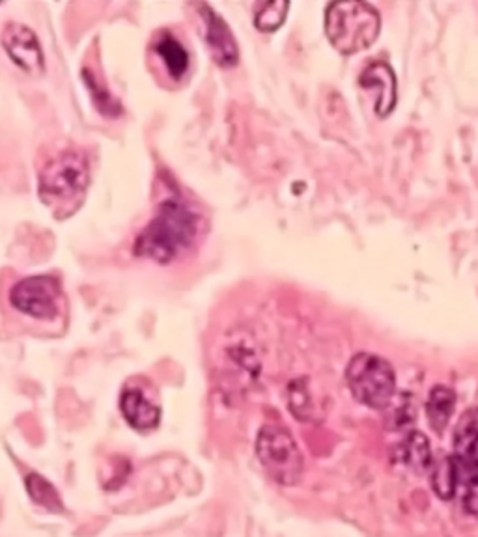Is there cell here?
<instances>
[{
    "label": "cell",
    "instance_id": "6da1fadb",
    "mask_svg": "<svg viewBox=\"0 0 478 537\" xmlns=\"http://www.w3.org/2000/svg\"><path fill=\"white\" fill-rule=\"evenodd\" d=\"M200 224L202 219L195 207L182 198H167L157 207L154 219L137 235L133 252L152 262H176L195 247Z\"/></svg>",
    "mask_w": 478,
    "mask_h": 537
},
{
    "label": "cell",
    "instance_id": "7a4b0ae2",
    "mask_svg": "<svg viewBox=\"0 0 478 537\" xmlns=\"http://www.w3.org/2000/svg\"><path fill=\"white\" fill-rule=\"evenodd\" d=\"M380 12L361 0H340L327 6L325 32L329 42L344 55L365 51L380 34Z\"/></svg>",
    "mask_w": 478,
    "mask_h": 537
},
{
    "label": "cell",
    "instance_id": "3957f363",
    "mask_svg": "<svg viewBox=\"0 0 478 537\" xmlns=\"http://www.w3.org/2000/svg\"><path fill=\"white\" fill-rule=\"evenodd\" d=\"M256 457L273 482L292 487L303 470L305 459L294 435L281 424H266L256 437Z\"/></svg>",
    "mask_w": 478,
    "mask_h": 537
},
{
    "label": "cell",
    "instance_id": "277c9868",
    "mask_svg": "<svg viewBox=\"0 0 478 537\" xmlns=\"http://www.w3.org/2000/svg\"><path fill=\"white\" fill-rule=\"evenodd\" d=\"M353 398L370 409H389L396 394V375L389 360L374 353L353 355L346 368Z\"/></svg>",
    "mask_w": 478,
    "mask_h": 537
},
{
    "label": "cell",
    "instance_id": "5b68a950",
    "mask_svg": "<svg viewBox=\"0 0 478 537\" xmlns=\"http://www.w3.org/2000/svg\"><path fill=\"white\" fill-rule=\"evenodd\" d=\"M90 181L88 159L79 150H62L43 165L40 194L49 206L70 202L85 193Z\"/></svg>",
    "mask_w": 478,
    "mask_h": 537
},
{
    "label": "cell",
    "instance_id": "8992f818",
    "mask_svg": "<svg viewBox=\"0 0 478 537\" xmlns=\"http://www.w3.org/2000/svg\"><path fill=\"white\" fill-rule=\"evenodd\" d=\"M60 301L62 288L53 276H29L10 290V303L17 312L42 321L57 317Z\"/></svg>",
    "mask_w": 478,
    "mask_h": 537
},
{
    "label": "cell",
    "instance_id": "52a82bcc",
    "mask_svg": "<svg viewBox=\"0 0 478 537\" xmlns=\"http://www.w3.org/2000/svg\"><path fill=\"white\" fill-rule=\"evenodd\" d=\"M197 10L198 17L202 21V36L206 40V45L210 49L213 60L223 66L232 68L239 60V47L230 27L226 25L225 19L217 14L210 4H193Z\"/></svg>",
    "mask_w": 478,
    "mask_h": 537
},
{
    "label": "cell",
    "instance_id": "ba28073f",
    "mask_svg": "<svg viewBox=\"0 0 478 537\" xmlns=\"http://www.w3.org/2000/svg\"><path fill=\"white\" fill-rule=\"evenodd\" d=\"M2 47L15 66L29 75H42L45 69L40 40L27 25L10 23L2 30Z\"/></svg>",
    "mask_w": 478,
    "mask_h": 537
},
{
    "label": "cell",
    "instance_id": "9c48e42d",
    "mask_svg": "<svg viewBox=\"0 0 478 537\" xmlns=\"http://www.w3.org/2000/svg\"><path fill=\"white\" fill-rule=\"evenodd\" d=\"M120 411L135 431H154L161 422V407L141 386H126L120 394Z\"/></svg>",
    "mask_w": 478,
    "mask_h": 537
},
{
    "label": "cell",
    "instance_id": "30bf717a",
    "mask_svg": "<svg viewBox=\"0 0 478 537\" xmlns=\"http://www.w3.org/2000/svg\"><path fill=\"white\" fill-rule=\"evenodd\" d=\"M454 457L464 470L465 483L478 474V409L465 411L454 429Z\"/></svg>",
    "mask_w": 478,
    "mask_h": 537
},
{
    "label": "cell",
    "instance_id": "8fae6325",
    "mask_svg": "<svg viewBox=\"0 0 478 537\" xmlns=\"http://www.w3.org/2000/svg\"><path fill=\"white\" fill-rule=\"evenodd\" d=\"M150 49H152L155 58L161 62V66L169 73L170 79L182 81L189 71L191 58H189V51L185 49V45L178 40V36L163 28V30L155 32Z\"/></svg>",
    "mask_w": 478,
    "mask_h": 537
},
{
    "label": "cell",
    "instance_id": "7c38bea8",
    "mask_svg": "<svg viewBox=\"0 0 478 537\" xmlns=\"http://www.w3.org/2000/svg\"><path fill=\"white\" fill-rule=\"evenodd\" d=\"M359 84L366 90H378V103H376L378 116L383 118L393 111L396 105V77L389 64L385 62L368 64L359 77Z\"/></svg>",
    "mask_w": 478,
    "mask_h": 537
},
{
    "label": "cell",
    "instance_id": "4fadbf2b",
    "mask_svg": "<svg viewBox=\"0 0 478 537\" xmlns=\"http://www.w3.org/2000/svg\"><path fill=\"white\" fill-rule=\"evenodd\" d=\"M396 463H404L413 472L424 474L434 469V457L430 442L421 431H409L406 439L396 448Z\"/></svg>",
    "mask_w": 478,
    "mask_h": 537
},
{
    "label": "cell",
    "instance_id": "5bb4252c",
    "mask_svg": "<svg viewBox=\"0 0 478 537\" xmlns=\"http://www.w3.org/2000/svg\"><path fill=\"white\" fill-rule=\"evenodd\" d=\"M456 409V394L450 386L437 385L430 390L426 401V416L436 433H443L449 426Z\"/></svg>",
    "mask_w": 478,
    "mask_h": 537
},
{
    "label": "cell",
    "instance_id": "9a60e30c",
    "mask_svg": "<svg viewBox=\"0 0 478 537\" xmlns=\"http://www.w3.org/2000/svg\"><path fill=\"white\" fill-rule=\"evenodd\" d=\"M465 483L464 470L454 455L445 457L432 469V489L441 500H452L460 483Z\"/></svg>",
    "mask_w": 478,
    "mask_h": 537
},
{
    "label": "cell",
    "instance_id": "2e32d148",
    "mask_svg": "<svg viewBox=\"0 0 478 537\" xmlns=\"http://www.w3.org/2000/svg\"><path fill=\"white\" fill-rule=\"evenodd\" d=\"M25 487L29 493L30 500L49 513H64V502L58 495L57 487L43 478L42 474L32 472L25 478Z\"/></svg>",
    "mask_w": 478,
    "mask_h": 537
},
{
    "label": "cell",
    "instance_id": "e0dca14e",
    "mask_svg": "<svg viewBox=\"0 0 478 537\" xmlns=\"http://www.w3.org/2000/svg\"><path fill=\"white\" fill-rule=\"evenodd\" d=\"M288 407L297 420L309 422L314 420V400L310 394L307 379H297L288 386Z\"/></svg>",
    "mask_w": 478,
    "mask_h": 537
},
{
    "label": "cell",
    "instance_id": "ac0fdd59",
    "mask_svg": "<svg viewBox=\"0 0 478 537\" xmlns=\"http://www.w3.org/2000/svg\"><path fill=\"white\" fill-rule=\"evenodd\" d=\"M288 8H290V4L284 0H273V2L260 4L256 14H254V25L262 32H275L286 21Z\"/></svg>",
    "mask_w": 478,
    "mask_h": 537
},
{
    "label": "cell",
    "instance_id": "d6986e66",
    "mask_svg": "<svg viewBox=\"0 0 478 537\" xmlns=\"http://www.w3.org/2000/svg\"><path fill=\"white\" fill-rule=\"evenodd\" d=\"M85 81L88 84V88H90V92H92V96H94V101H96V107H98L99 111L107 114V116H113V118L122 112L120 101L103 84L99 83L98 77L94 73H90L88 69H85Z\"/></svg>",
    "mask_w": 478,
    "mask_h": 537
},
{
    "label": "cell",
    "instance_id": "ffe728a7",
    "mask_svg": "<svg viewBox=\"0 0 478 537\" xmlns=\"http://www.w3.org/2000/svg\"><path fill=\"white\" fill-rule=\"evenodd\" d=\"M464 508L469 515L478 517V474L465 483Z\"/></svg>",
    "mask_w": 478,
    "mask_h": 537
}]
</instances>
